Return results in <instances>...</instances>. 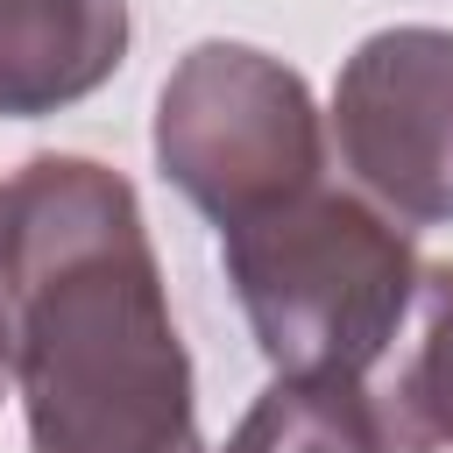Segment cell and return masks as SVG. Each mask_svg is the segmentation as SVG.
Returning <instances> with one entry per match:
<instances>
[{"label":"cell","instance_id":"5","mask_svg":"<svg viewBox=\"0 0 453 453\" xmlns=\"http://www.w3.org/2000/svg\"><path fill=\"white\" fill-rule=\"evenodd\" d=\"M127 57V0H0V120L92 99Z\"/></svg>","mask_w":453,"mask_h":453},{"label":"cell","instance_id":"2","mask_svg":"<svg viewBox=\"0 0 453 453\" xmlns=\"http://www.w3.org/2000/svg\"><path fill=\"white\" fill-rule=\"evenodd\" d=\"M219 255L276 375H368L425 276L403 226L333 184L226 226Z\"/></svg>","mask_w":453,"mask_h":453},{"label":"cell","instance_id":"4","mask_svg":"<svg viewBox=\"0 0 453 453\" xmlns=\"http://www.w3.org/2000/svg\"><path fill=\"white\" fill-rule=\"evenodd\" d=\"M333 142L389 219H453V28H375L340 64Z\"/></svg>","mask_w":453,"mask_h":453},{"label":"cell","instance_id":"1","mask_svg":"<svg viewBox=\"0 0 453 453\" xmlns=\"http://www.w3.org/2000/svg\"><path fill=\"white\" fill-rule=\"evenodd\" d=\"M0 319L28 453H205L191 354L134 184L28 156L0 205Z\"/></svg>","mask_w":453,"mask_h":453},{"label":"cell","instance_id":"7","mask_svg":"<svg viewBox=\"0 0 453 453\" xmlns=\"http://www.w3.org/2000/svg\"><path fill=\"white\" fill-rule=\"evenodd\" d=\"M403 446H453V262L418 276V340L396 368V389L382 396Z\"/></svg>","mask_w":453,"mask_h":453},{"label":"cell","instance_id":"3","mask_svg":"<svg viewBox=\"0 0 453 453\" xmlns=\"http://www.w3.org/2000/svg\"><path fill=\"white\" fill-rule=\"evenodd\" d=\"M163 177L226 234L311 184H326V134L311 85L248 42H191L156 92Z\"/></svg>","mask_w":453,"mask_h":453},{"label":"cell","instance_id":"8","mask_svg":"<svg viewBox=\"0 0 453 453\" xmlns=\"http://www.w3.org/2000/svg\"><path fill=\"white\" fill-rule=\"evenodd\" d=\"M7 375H14V368H7V319H0V389H7Z\"/></svg>","mask_w":453,"mask_h":453},{"label":"cell","instance_id":"9","mask_svg":"<svg viewBox=\"0 0 453 453\" xmlns=\"http://www.w3.org/2000/svg\"><path fill=\"white\" fill-rule=\"evenodd\" d=\"M0 205H7V184H0Z\"/></svg>","mask_w":453,"mask_h":453},{"label":"cell","instance_id":"6","mask_svg":"<svg viewBox=\"0 0 453 453\" xmlns=\"http://www.w3.org/2000/svg\"><path fill=\"white\" fill-rule=\"evenodd\" d=\"M226 453H411L361 375H276L234 425Z\"/></svg>","mask_w":453,"mask_h":453}]
</instances>
